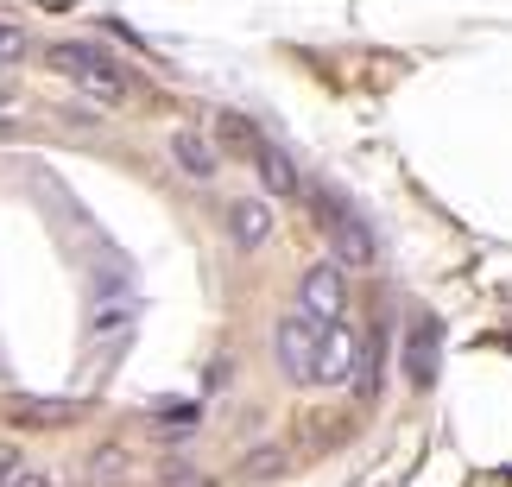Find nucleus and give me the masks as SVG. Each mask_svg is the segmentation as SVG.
Instances as JSON below:
<instances>
[{"label":"nucleus","instance_id":"39448f33","mask_svg":"<svg viewBox=\"0 0 512 487\" xmlns=\"http://www.w3.org/2000/svg\"><path fill=\"white\" fill-rule=\"evenodd\" d=\"M354 374H361V336H354V323H323L317 386H354Z\"/></svg>","mask_w":512,"mask_h":487},{"label":"nucleus","instance_id":"423d86ee","mask_svg":"<svg viewBox=\"0 0 512 487\" xmlns=\"http://www.w3.org/2000/svg\"><path fill=\"white\" fill-rule=\"evenodd\" d=\"M437 348H443V323L437 317H411L405 355H399V367H405L411 386H430V380H437Z\"/></svg>","mask_w":512,"mask_h":487},{"label":"nucleus","instance_id":"f3484780","mask_svg":"<svg viewBox=\"0 0 512 487\" xmlns=\"http://www.w3.org/2000/svg\"><path fill=\"white\" fill-rule=\"evenodd\" d=\"M165 487H209V481H203V475H190L184 462H171V469H165Z\"/></svg>","mask_w":512,"mask_h":487},{"label":"nucleus","instance_id":"2eb2a0df","mask_svg":"<svg viewBox=\"0 0 512 487\" xmlns=\"http://www.w3.org/2000/svg\"><path fill=\"white\" fill-rule=\"evenodd\" d=\"M57 121H64V127H76V133H95V127H102V121H95V108H89V102H70L64 114H57Z\"/></svg>","mask_w":512,"mask_h":487},{"label":"nucleus","instance_id":"a211bd4d","mask_svg":"<svg viewBox=\"0 0 512 487\" xmlns=\"http://www.w3.org/2000/svg\"><path fill=\"white\" fill-rule=\"evenodd\" d=\"M247 469H253V475H272V469H279V450H253Z\"/></svg>","mask_w":512,"mask_h":487},{"label":"nucleus","instance_id":"6ab92c4d","mask_svg":"<svg viewBox=\"0 0 512 487\" xmlns=\"http://www.w3.org/2000/svg\"><path fill=\"white\" fill-rule=\"evenodd\" d=\"M7 102H13V70L0 64V108H7Z\"/></svg>","mask_w":512,"mask_h":487},{"label":"nucleus","instance_id":"dca6fc26","mask_svg":"<svg viewBox=\"0 0 512 487\" xmlns=\"http://www.w3.org/2000/svg\"><path fill=\"white\" fill-rule=\"evenodd\" d=\"M7 487H57V481H51L45 469H13V475H7Z\"/></svg>","mask_w":512,"mask_h":487},{"label":"nucleus","instance_id":"9b49d317","mask_svg":"<svg viewBox=\"0 0 512 487\" xmlns=\"http://www.w3.org/2000/svg\"><path fill=\"white\" fill-rule=\"evenodd\" d=\"M152 424H159V431H171V437H190V431H196V405H190V399L159 405V412H152Z\"/></svg>","mask_w":512,"mask_h":487},{"label":"nucleus","instance_id":"4468645a","mask_svg":"<svg viewBox=\"0 0 512 487\" xmlns=\"http://www.w3.org/2000/svg\"><path fill=\"white\" fill-rule=\"evenodd\" d=\"M127 462H121V450H102L95 456V475H89V487H114V475H121Z\"/></svg>","mask_w":512,"mask_h":487},{"label":"nucleus","instance_id":"0eeeda50","mask_svg":"<svg viewBox=\"0 0 512 487\" xmlns=\"http://www.w3.org/2000/svg\"><path fill=\"white\" fill-rule=\"evenodd\" d=\"M171 165L184 171L190 184H209L215 171H222V152H215V140L203 127H171Z\"/></svg>","mask_w":512,"mask_h":487},{"label":"nucleus","instance_id":"f03ea898","mask_svg":"<svg viewBox=\"0 0 512 487\" xmlns=\"http://www.w3.org/2000/svg\"><path fill=\"white\" fill-rule=\"evenodd\" d=\"M310 197H317V222L329 235V253H336L342 266H373V228L361 222V209H354L336 184H317Z\"/></svg>","mask_w":512,"mask_h":487},{"label":"nucleus","instance_id":"f257e3e1","mask_svg":"<svg viewBox=\"0 0 512 487\" xmlns=\"http://www.w3.org/2000/svg\"><path fill=\"white\" fill-rule=\"evenodd\" d=\"M51 70L64 76L70 89H83L89 102H127V95H133L127 64H114V57L102 45H89V38H64V45H51Z\"/></svg>","mask_w":512,"mask_h":487},{"label":"nucleus","instance_id":"6e6552de","mask_svg":"<svg viewBox=\"0 0 512 487\" xmlns=\"http://www.w3.org/2000/svg\"><path fill=\"white\" fill-rule=\"evenodd\" d=\"M266 235H272V203L266 197H241L228 209V241L234 247H260Z\"/></svg>","mask_w":512,"mask_h":487},{"label":"nucleus","instance_id":"aec40b11","mask_svg":"<svg viewBox=\"0 0 512 487\" xmlns=\"http://www.w3.org/2000/svg\"><path fill=\"white\" fill-rule=\"evenodd\" d=\"M19 469V462H13V450H7V443H0V487H7V475Z\"/></svg>","mask_w":512,"mask_h":487},{"label":"nucleus","instance_id":"7ed1b4c3","mask_svg":"<svg viewBox=\"0 0 512 487\" xmlns=\"http://www.w3.org/2000/svg\"><path fill=\"white\" fill-rule=\"evenodd\" d=\"M272 348H279V367L298 386H317V355H323V323L304 317V310H291V317H279V329H272Z\"/></svg>","mask_w":512,"mask_h":487},{"label":"nucleus","instance_id":"20e7f679","mask_svg":"<svg viewBox=\"0 0 512 487\" xmlns=\"http://www.w3.org/2000/svg\"><path fill=\"white\" fill-rule=\"evenodd\" d=\"M298 310H304V317H317V323H348V266L336 260V253L304 272Z\"/></svg>","mask_w":512,"mask_h":487},{"label":"nucleus","instance_id":"9d476101","mask_svg":"<svg viewBox=\"0 0 512 487\" xmlns=\"http://www.w3.org/2000/svg\"><path fill=\"white\" fill-rule=\"evenodd\" d=\"M13 412L32 418V424H64L76 405H64V399H13Z\"/></svg>","mask_w":512,"mask_h":487},{"label":"nucleus","instance_id":"1a4fd4ad","mask_svg":"<svg viewBox=\"0 0 512 487\" xmlns=\"http://www.w3.org/2000/svg\"><path fill=\"white\" fill-rule=\"evenodd\" d=\"M253 165H260V184L272 190V197H298V190H304L298 184V165H291L279 146H260V152H253Z\"/></svg>","mask_w":512,"mask_h":487},{"label":"nucleus","instance_id":"f8f14e48","mask_svg":"<svg viewBox=\"0 0 512 487\" xmlns=\"http://www.w3.org/2000/svg\"><path fill=\"white\" fill-rule=\"evenodd\" d=\"M32 51V38H26V26H13V19H0V64H19V57Z\"/></svg>","mask_w":512,"mask_h":487},{"label":"nucleus","instance_id":"ddd939ff","mask_svg":"<svg viewBox=\"0 0 512 487\" xmlns=\"http://www.w3.org/2000/svg\"><path fill=\"white\" fill-rule=\"evenodd\" d=\"M215 127H222V140H234V146H247V152H260V146H266L260 133H253V127L241 121V114H222V121H215Z\"/></svg>","mask_w":512,"mask_h":487}]
</instances>
